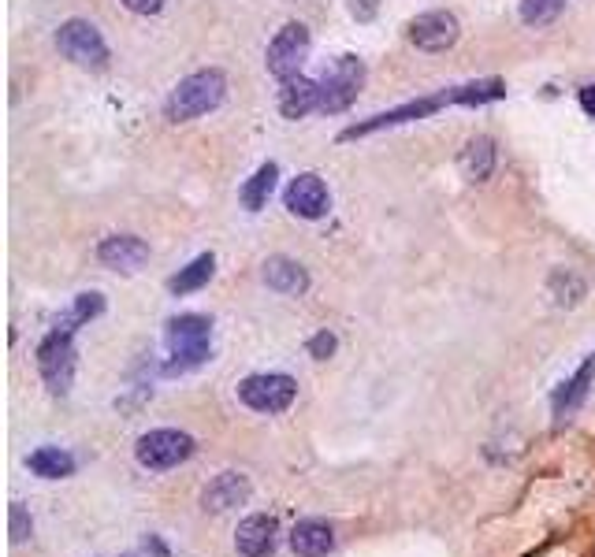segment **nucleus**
<instances>
[{"instance_id":"obj_1","label":"nucleus","mask_w":595,"mask_h":557,"mask_svg":"<svg viewBox=\"0 0 595 557\" xmlns=\"http://www.w3.org/2000/svg\"><path fill=\"white\" fill-rule=\"evenodd\" d=\"M164 342H168V353H172V361L164 364V376H183V372L198 368L212 357V324L198 312L175 316V320H168Z\"/></svg>"},{"instance_id":"obj_2","label":"nucleus","mask_w":595,"mask_h":557,"mask_svg":"<svg viewBox=\"0 0 595 557\" xmlns=\"http://www.w3.org/2000/svg\"><path fill=\"white\" fill-rule=\"evenodd\" d=\"M224 93H227L224 71H216V67L194 71V75H186L172 90V97L164 104V116L172 119V123H190V119L212 112L216 104L224 101Z\"/></svg>"},{"instance_id":"obj_3","label":"nucleus","mask_w":595,"mask_h":557,"mask_svg":"<svg viewBox=\"0 0 595 557\" xmlns=\"http://www.w3.org/2000/svg\"><path fill=\"white\" fill-rule=\"evenodd\" d=\"M194 450H198L194 435L175 431V428H157L138 439L134 457H138V465L149 468V472H168V468H179L183 461H190Z\"/></svg>"},{"instance_id":"obj_4","label":"nucleus","mask_w":595,"mask_h":557,"mask_svg":"<svg viewBox=\"0 0 595 557\" xmlns=\"http://www.w3.org/2000/svg\"><path fill=\"white\" fill-rule=\"evenodd\" d=\"M365 86V64L357 56H339L335 64L320 78V108L324 116H339L357 101V93Z\"/></svg>"},{"instance_id":"obj_5","label":"nucleus","mask_w":595,"mask_h":557,"mask_svg":"<svg viewBox=\"0 0 595 557\" xmlns=\"http://www.w3.org/2000/svg\"><path fill=\"white\" fill-rule=\"evenodd\" d=\"M294 398H298V383L283 372H261V376H246L238 383V402L253 413H287Z\"/></svg>"},{"instance_id":"obj_6","label":"nucleus","mask_w":595,"mask_h":557,"mask_svg":"<svg viewBox=\"0 0 595 557\" xmlns=\"http://www.w3.org/2000/svg\"><path fill=\"white\" fill-rule=\"evenodd\" d=\"M71 331H60L53 327L49 335L41 338L38 346V372L45 379L49 394H60L64 398L71 383H75V342H71Z\"/></svg>"},{"instance_id":"obj_7","label":"nucleus","mask_w":595,"mask_h":557,"mask_svg":"<svg viewBox=\"0 0 595 557\" xmlns=\"http://www.w3.org/2000/svg\"><path fill=\"white\" fill-rule=\"evenodd\" d=\"M56 49L75 67L101 71V67L108 64L105 38H101V30L93 23H86V19H67V23H60V30H56Z\"/></svg>"},{"instance_id":"obj_8","label":"nucleus","mask_w":595,"mask_h":557,"mask_svg":"<svg viewBox=\"0 0 595 557\" xmlns=\"http://www.w3.org/2000/svg\"><path fill=\"white\" fill-rule=\"evenodd\" d=\"M443 104H450L447 101V90L436 93V97H417V101L398 104V108H391V112H380V116L365 119V123H354V127H346L339 138H343V142H354V138H365V134H376V130L402 127V123H413V119L432 116V112H439Z\"/></svg>"},{"instance_id":"obj_9","label":"nucleus","mask_w":595,"mask_h":557,"mask_svg":"<svg viewBox=\"0 0 595 557\" xmlns=\"http://www.w3.org/2000/svg\"><path fill=\"white\" fill-rule=\"evenodd\" d=\"M309 56V26L302 23H287L283 30H279L276 38H272V45H268V71L283 82V78H294L298 75V67H302V60Z\"/></svg>"},{"instance_id":"obj_10","label":"nucleus","mask_w":595,"mask_h":557,"mask_svg":"<svg viewBox=\"0 0 595 557\" xmlns=\"http://www.w3.org/2000/svg\"><path fill=\"white\" fill-rule=\"evenodd\" d=\"M462 38V23L450 12H424L410 23V41L424 52H447Z\"/></svg>"},{"instance_id":"obj_11","label":"nucleus","mask_w":595,"mask_h":557,"mask_svg":"<svg viewBox=\"0 0 595 557\" xmlns=\"http://www.w3.org/2000/svg\"><path fill=\"white\" fill-rule=\"evenodd\" d=\"M283 205L287 212H294L298 220H320V216H328V186L320 175L313 171H302L298 179H291L287 186V194H283Z\"/></svg>"},{"instance_id":"obj_12","label":"nucleus","mask_w":595,"mask_h":557,"mask_svg":"<svg viewBox=\"0 0 595 557\" xmlns=\"http://www.w3.org/2000/svg\"><path fill=\"white\" fill-rule=\"evenodd\" d=\"M97 260H101L105 268H112V272L134 275L149 260V246L138 234H112V238H105V242L97 246Z\"/></svg>"},{"instance_id":"obj_13","label":"nucleus","mask_w":595,"mask_h":557,"mask_svg":"<svg viewBox=\"0 0 595 557\" xmlns=\"http://www.w3.org/2000/svg\"><path fill=\"white\" fill-rule=\"evenodd\" d=\"M279 543V524L276 517H268V513H253L238 524L235 532V550L242 557H268L276 550Z\"/></svg>"},{"instance_id":"obj_14","label":"nucleus","mask_w":595,"mask_h":557,"mask_svg":"<svg viewBox=\"0 0 595 557\" xmlns=\"http://www.w3.org/2000/svg\"><path fill=\"white\" fill-rule=\"evenodd\" d=\"M250 494L253 487L242 472H220V476L201 491V506L209 509V513H227V509H235V506H246Z\"/></svg>"},{"instance_id":"obj_15","label":"nucleus","mask_w":595,"mask_h":557,"mask_svg":"<svg viewBox=\"0 0 595 557\" xmlns=\"http://www.w3.org/2000/svg\"><path fill=\"white\" fill-rule=\"evenodd\" d=\"M320 108V82H309V78L294 75L283 78V90H279V112L287 119H302L309 112Z\"/></svg>"},{"instance_id":"obj_16","label":"nucleus","mask_w":595,"mask_h":557,"mask_svg":"<svg viewBox=\"0 0 595 557\" xmlns=\"http://www.w3.org/2000/svg\"><path fill=\"white\" fill-rule=\"evenodd\" d=\"M261 275H265V283L272 286L276 294H287V298H298V294L309 290V272L291 257H268Z\"/></svg>"},{"instance_id":"obj_17","label":"nucleus","mask_w":595,"mask_h":557,"mask_svg":"<svg viewBox=\"0 0 595 557\" xmlns=\"http://www.w3.org/2000/svg\"><path fill=\"white\" fill-rule=\"evenodd\" d=\"M291 550L298 557H324L335 550V532L324 520H298L291 532Z\"/></svg>"},{"instance_id":"obj_18","label":"nucleus","mask_w":595,"mask_h":557,"mask_svg":"<svg viewBox=\"0 0 595 557\" xmlns=\"http://www.w3.org/2000/svg\"><path fill=\"white\" fill-rule=\"evenodd\" d=\"M592 379H595V353L581 364V368H577V376L566 379V383L555 390V416L558 420H566L569 413H577V409H581V402L588 398Z\"/></svg>"},{"instance_id":"obj_19","label":"nucleus","mask_w":595,"mask_h":557,"mask_svg":"<svg viewBox=\"0 0 595 557\" xmlns=\"http://www.w3.org/2000/svg\"><path fill=\"white\" fill-rule=\"evenodd\" d=\"M27 468L38 480H67V476H75V457L60 446H38L27 457Z\"/></svg>"},{"instance_id":"obj_20","label":"nucleus","mask_w":595,"mask_h":557,"mask_svg":"<svg viewBox=\"0 0 595 557\" xmlns=\"http://www.w3.org/2000/svg\"><path fill=\"white\" fill-rule=\"evenodd\" d=\"M491 171H495V142L488 134L469 138V145L462 149V175L469 182H484L491 179Z\"/></svg>"},{"instance_id":"obj_21","label":"nucleus","mask_w":595,"mask_h":557,"mask_svg":"<svg viewBox=\"0 0 595 557\" xmlns=\"http://www.w3.org/2000/svg\"><path fill=\"white\" fill-rule=\"evenodd\" d=\"M212 272H216V257H212V253H201V257H194L186 268H179V275L168 279V290H172L175 298H186V294H194V290H201V286L209 283Z\"/></svg>"},{"instance_id":"obj_22","label":"nucleus","mask_w":595,"mask_h":557,"mask_svg":"<svg viewBox=\"0 0 595 557\" xmlns=\"http://www.w3.org/2000/svg\"><path fill=\"white\" fill-rule=\"evenodd\" d=\"M506 97V82L503 78H480V82H465V86H454L447 90L450 104H491Z\"/></svg>"},{"instance_id":"obj_23","label":"nucleus","mask_w":595,"mask_h":557,"mask_svg":"<svg viewBox=\"0 0 595 557\" xmlns=\"http://www.w3.org/2000/svg\"><path fill=\"white\" fill-rule=\"evenodd\" d=\"M276 179H279V168L268 160V164H261L257 168V175H253L246 186H242V205L250 208V212H261V208L268 205V197H272V190H276Z\"/></svg>"},{"instance_id":"obj_24","label":"nucleus","mask_w":595,"mask_h":557,"mask_svg":"<svg viewBox=\"0 0 595 557\" xmlns=\"http://www.w3.org/2000/svg\"><path fill=\"white\" fill-rule=\"evenodd\" d=\"M101 312H105V298H101L97 290H90V294H79V298H75V305H71V309H67L64 316L56 320V327H60V331H71V335H75V331H79L82 324H90V320H97Z\"/></svg>"},{"instance_id":"obj_25","label":"nucleus","mask_w":595,"mask_h":557,"mask_svg":"<svg viewBox=\"0 0 595 557\" xmlns=\"http://www.w3.org/2000/svg\"><path fill=\"white\" fill-rule=\"evenodd\" d=\"M547 290H551L555 305H566V309L581 305V298L588 294L584 279L577 272H569V268H558V272H551V279H547Z\"/></svg>"},{"instance_id":"obj_26","label":"nucleus","mask_w":595,"mask_h":557,"mask_svg":"<svg viewBox=\"0 0 595 557\" xmlns=\"http://www.w3.org/2000/svg\"><path fill=\"white\" fill-rule=\"evenodd\" d=\"M566 12V0H521V19L529 26H551Z\"/></svg>"},{"instance_id":"obj_27","label":"nucleus","mask_w":595,"mask_h":557,"mask_svg":"<svg viewBox=\"0 0 595 557\" xmlns=\"http://www.w3.org/2000/svg\"><path fill=\"white\" fill-rule=\"evenodd\" d=\"M8 532H12V543H27L30 532H34V520H30V513L19 502L8 509Z\"/></svg>"},{"instance_id":"obj_28","label":"nucleus","mask_w":595,"mask_h":557,"mask_svg":"<svg viewBox=\"0 0 595 557\" xmlns=\"http://www.w3.org/2000/svg\"><path fill=\"white\" fill-rule=\"evenodd\" d=\"M335 346H339V342H335V335H331V331H320V335L309 338V357H317V361H328L331 353H335Z\"/></svg>"},{"instance_id":"obj_29","label":"nucleus","mask_w":595,"mask_h":557,"mask_svg":"<svg viewBox=\"0 0 595 557\" xmlns=\"http://www.w3.org/2000/svg\"><path fill=\"white\" fill-rule=\"evenodd\" d=\"M346 4H350V15L357 23H372L376 12H380V0H346Z\"/></svg>"},{"instance_id":"obj_30","label":"nucleus","mask_w":595,"mask_h":557,"mask_svg":"<svg viewBox=\"0 0 595 557\" xmlns=\"http://www.w3.org/2000/svg\"><path fill=\"white\" fill-rule=\"evenodd\" d=\"M134 15H157L164 8V0H123Z\"/></svg>"},{"instance_id":"obj_31","label":"nucleus","mask_w":595,"mask_h":557,"mask_svg":"<svg viewBox=\"0 0 595 557\" xmlns=\"http://www.w3.org/2000/svg\"><path fill=\"white\" fill-rule=\"evenodd\" d=\"M581 108H584V112H588V116L595 119V82H592V86H584V90H581Z\"/></svg>"},{"instance_id":"obj_32","label":"nucleus","mask_w":595,"mask_h":557,"mask_svg":"<svg viewBox=\"0 0 595 557\" xmlns=\"http://www.w3.org/2000/svg\"><path fill=\"white\" fill-rule=\"evenodd\" d=\"M592 557H595V554H592Z\"/></svg>"}]
</instances>
